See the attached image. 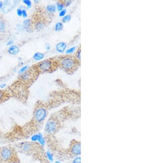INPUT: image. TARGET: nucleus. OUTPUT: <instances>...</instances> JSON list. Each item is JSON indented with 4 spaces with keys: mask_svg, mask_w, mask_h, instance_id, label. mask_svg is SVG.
I'll use <instances>...</instances> for the list:
<instances>
[{
    "mask_svg": "<svg viewBox=\"0 0 165 163\" xmlns=\"http://www.w3.org/2000/svg\"><path fill=\"white\" fill-rule=\"evenodd\" d=\"M45 48L47 51H49V50H50L51 46L50 45H46L45 46Z\"/></svg>",
    "mask_w": 165,
    "mask_h": 163,
    "instance_id": "33",
    "label": "nucleus"
},
{
    "mask_svg": "<svg viewBox=\"0 0 165 163\" xmlns=\"http://www.w3.org/2000/svg\"><path fill=\"white\" fill-rule=\"evenodd\" d=\"M39 72L36 70V68H29L27 71L20 75V80L24 84H29L32 83L36 78Z\"/></svg>",
    "mask_w": 165,
    "mask_h": 163,
    "instance_id": "6",
    "label": "nucleus"
},
{
    "mask_svg": "<svg viewBox=\"0 0 165 163\" xmlns=\"http://www.w3.org/2000/svg\"><path fill=\"white\" fill-rule=\"evenodd\" d=\"M4 6V2L0 1V10Z\"/></svg>",
    "mask_w": 165,
    "mask_h": 163,
    "instance_id": "34",
    "label": "nucleus"
},
{
    "mask_svg": "<svg viewBox=\"0 0 165 163\" xmlns=\"http://www.w3.org/2000/svg\"><path fill=\"white\" fill-rule=\"evenodd\" d=\"M23 27L27 32H32L33 29L32 20L29 18L25 19L23 21Z\"/></svg>",
    "mask_w": 165,
    "mask_h": 163,
    "instance_id": "10",
    "label": "nucleus"
},
{
    "mask_svg": "<svg viewBox=\"0 0 165 163\" xmlns=\"http://www.w3.org/2000/svg\"><path fill=\"white\" fill-rule=\"evenodd\" d=\"M46 11L49 14H54L57 11L56 6L54 4H49L46 7Z\"/></svg>",
    "mask_w": 165,
    "mask_h": 163,
    "instance_id": "14",
    "label": "nucleus"
},
{
    "mask_svg": "<svg viewBox=\"0 0 165 163\" xmlns=\"http://www.w3.org/2000/svg\"><path fill=\"white\" fill-rule=\"evenodd\" d=\"M58 67L61 68L68 74H72L79 67L80 62L76 59L75 56L71 55L58 57L56 59Z\"/></svg>",
    "mask_w": 165,
    "mask_h": 163,
    "instance_id": "1",
    "label": "nucleus"
},
{
    "mask_svg": "<svg viewBox=\"0 0 165 163\" xmlns=\"http://www.w3.org/2000/svg\"><path fill=\"white\" fill-rule=\"evenodd\" d=\"M38 141H39V145L41 147H43L44 145H45L46 141H45V137H44V136L43 135V134H38Z\"/></svg>",
    "mask_w": 165,
    "mask_h": 163,
    "instance_id": "17",
    "label": "nucleus"
},
{
    "mask_svg": "<svg viewBox=\"0 0 165 163\" xmlns=\"http://www.w3.org/2000/svg\"><path fill=\"white\" fill-rule=\"evenodd\" d=\"M45 155H46V159L49 162H51L54 160V154L52 153L50 151H48L47 152H46Z\"/></svg>",
    "mask_w": 165,
    "mask_h": 163,
    "instance_id": "18",
    "label": "nucleus"
},
{
    "mask_svg": "<svg viewBox=\"0 0 165 163\" xmlns=\"http://www.w3.org/2000/svg\"><path fill=\"white\" fill-rule=\"evenodd\" d=\"M58 67V65L57 60L53 58L43 60L36 64L35 67L39 73L52 72L56 70Z\"/></svg>",
    "mask_w": 165,
    "mask_h": 163,
    "instance_id": "3",
    "label": "nucleus"
},
{
    "mask_svg": "<svg viewBox=\"0 0 165 163\" xmlns=\"http://www.w3.org/2000/svg\"><path fill=\"white\" fill-rule=\"evenodd\" d=\"M72 163H81V156H74L72 160Z\"/></svg>",
    "mask_w": 165,
    "mask_h": 163,
    "instance_id": "25",
    "label": "nucleus"
},
{
    "mask_svg": "<svg viewBox=\"0 0 165 163\" xmlns=\"http://www.w3.org/2000/svg\"><path fill=\"white\" fill-rule=\"evenodd\" d=\"M32 25L33 28L39 32L41 31L45 27L46 23L43 18H39L32 22Z\"/></svg>",
    "mask_w": 165,
    "mask_h": 163,
    "instance_id": "9",
    "label": "nucleus"
},
{
    "mask_svg": "<svg viewBox=\"0 0 165 163\" xmlns=\"http://www.w3.org/2000/svg\"><path fill=\"white\" fill-rule=\"evenodd\" d=\"M19 51H20V48L19 46L13 44V45L9 47V48H8L7 52L10 55L15 56V55H17L19 52Z\"/></svg>",
    "mask_w": 165,
    "mask_h": 163,
    "instance_id": "12",
    "label": "nucleus"
},
{
    "mask_svg": "<svg viewBox=\"0 0 165 163\" xmlns=\"http://www.w3.org/2000/svg\"><path fill=\"white\" fill-rule=\"evenodd\" d=\"M50 162L49 161H44V162H43L41 163H49Z\"/></svg>",
    "mask_w": 165,
    "mask_h": 163,
    "instance_id": "35",
    "label": "nucleus"
},
{
    "mask_svg": "<svg viewBox=\"0 0 165 163\" xmlns=\"http://www.w3.org/2000/svg\"><path fill=\"white\" fill-rule=\"evenodd\" d=\"M6 28V23L3 19H0V33H2L5 32Z\"/></svg>",
    "mask_w": 165,
    "mask_h": 163,
    "instance_id": "19",
    "label": "nucleus"
},
{
    "mask_svg": "<svg viewBox=\"0 0 165 163\" xmlns=\"http://www.w3.org/2000/svg\"><path fill=\"white\" fill-rule=\"evenodd\" d=\"M23 3L28 8H30L32 5V2L30 0H23Z\"/></svg>",
    "mask_w": 165,
    "mask_h": 163,
    "instance_id": "26",
    "label": "nucleus"
},
{
    "mask_svg": "<svg viewBox=\"0 0 165 163\" xmlns=\"http://www.w3.org/2000/svg\"><path fill=\"white\" fill-rule=\"evenodd\" d=\"M47 114V109L45 106L40 105L36 106L34 112L33 122L37 125L43 124L46 119Z\"/></svg>",
    "mask_w": 165,
    "mask_h": 163,
    "instance_id": "4",
    "label": "nucleus"
},
{
    "mask_svg": "<svg viewBox=\"0 0 165 163\" xmlns=\"http://www.w3.org/2000/svg\"><path fill=\"white\" fill-rule=\"evenodd\" d=\"M56 8L57 10L59 12L62 11L63 9H65V4L63 3V1H58L57 4H56Z\"/></svg>",
    "mask_w": 165,
    "mask_h": 163,
    "instance_id": "20",
    "label": "nucleus"
},
{
    "mask_svg": "<svg viewBox=\"0 0 165 163\" xmlns=\"http://www.w3.org/2000/svg\"><path fill=\"white\" fill-rule=\"evenodd\" d=\"M39 145V144L35 142H23L18 143L16 145V148L20 152L25 154H32L38 149Z\"/></svg>",
    "mask_w": 165,
    "mask_h": 163,
    "instance_id": "5",
    "label": "nucleus"
},
{
    "mask_svg": "<svg viewBox=\"0 0 165 163\" xmlns=\"http://www.w3.org/2000/svg\"><path fill=\"white\" fill-rule=\"evenodd\" d=\"M60 123L55 117H51L47 121L45 125V131L49 135H53L58 131Z\"/></svg>",
    "mask_w": 165,
    "mask_h": 163,
    "instance_id": "7",
    "label": "nucleus"
},
{
    "mask_svg": "<svg viewBox=\"0 0 165 163\" xmlns=\"http://www.w3.org/2000/svg\"><path fill=\"white\" fill-rule=\"evenodd\" d=\"M72 1L71 0H68V1H63L65 7H69L71 5V4H72Z\"/></svg>",
    "mask_w": 165,
    "mask_h": 163,
    "instance_id": "28",
    "label": "nucleus"
},
{
    "mask_svg": "<svg viewBox=\"0 0 165 163\" xmlns=\"http://www.w3.org/2000/svg\"><path fill=\"white\" fill-rule=\"evenodd\" d=\"M67 43L65 42H59L56 45V50L58 53H64L66 50H67Z\"/></svg>",
    "mask_w": 165,
    "mask_h": 163,
    "instance_id": "11",
    "label": "nucleus"
},
{
    "mask_svg": "<svg viewBox=\"0 0 165 163\" xmlns=\"http://www.w3.org/2000/svg\"><path fill=\"white\" fill-rule=\"evenodd\" d=\"M13 43H14V41H13L12 40H9V41H8L7 43V46L10 47V46L13 45Z\"/></svg>",
    "mask_w": 165,
    "mask_h": 163,
    "instance_id": "31",
    "label": "nucleus"
},
{
    "mask_svg": "<svg viewBox=\"0 0 165 163\" xmlns=\"http://www.w3.org/2000/svg\"><path fill=\"white\" fill-rule=\"evenodd\" d=\"M64 25L62 22H57L55 25V30L57 32H61L63 29Z\"/></svg>",
    "mask_w": 165,
    "mask_h": 163,
    "instance_id": "16",
    "label": "nucleus"
},
{
    "mask_svg": "<svg viewBox=\"0 0 165 163\" xmlns=\"http://www.w3.org/2000/svg\"><path fill=\"white\" fill-rule=\"evenodd\" d=\"M23 17V18L24 19H27L28 17V13L27 11L25 10H22V16Z\"/></svg>",
    "mask_w": 165,
    "mask_h": 163,
    "instance_id": "29",
    "label": "nucleus"
},
{
    "mask_svg": "<svg viewBox=\"0 0 165 163\" xmlns=\"http://www.w3.org/2000/svg\"><path fill=\"white\" fill-rule=\"evenodd\" d=\"M9 98V95L7 92L4 91L2 89H0V103L4 102L7 101Z\"/></svg>",
    "mask_w": 165,
    "mask_h": 163,
    "instance_id": "13",
    "label": "nucleus"
},
{
    "mask_svg": "<svg viewBox=\"0 0 165 163\" xmlns=\"http://www.w3.org/2000/svg\"><path fill=\"white\" fill-rule=\"evenodd\" d=\"M29 65H24L23 67H22L19 70V71H18V74L19 75L22 74L23 73H24L26 71H27L28 69H29Z\"/></svg>",
    "mask_w": 165,
    "mask_h": 163,
    "instance_id": "22",
    "label": "nucleus"
},
{
    "mask_svg": "<svg viewBox=\"0 0 165 163\" xmlns=\"http://www.w3.org/2000/svg\"><path fill=\"white\" fill-rule=\"evenodd\" d=\"M6 84H2L1 85H0V89H4L6 87Z\"/></svg>",
    "mask_w": 165,
    "mask_h": 163,
    "instance_id": "32",
    "label": "nucleus"
},
{
    "mask_svg": "<svg viewBox=\"0 0 165 163\" xmlns=\"http://www.w3.org/2000/svg\"><path fill=\"white\" fill-rule=\"evenodd\" d=\"M1 138H2V134H1V132L0 131V141L1 140Z\"/></svg>",
    "mask_w": 165,
    "mask_h": 163,
    "instance_id": "37",
    "label": "nucleus"
},
{
    "mask_svg": "<svg viewBox=\"0 0 165 163\" xmlns=\"http://www.w3.org/2000/svg\"><path fill=\"white\" fill-rule=\"evenodd\" d=\"M76 46H73V47H72L68 49H67L65 51V53H66L67 55H69V54H71L72 53H73L74 52H75V50H76Z\"/></svg>",
    "mask_w": 165,
    "mask_h": 163,
    "instance_id": "23",
    "label": "nucleus"
},
{
    "mask_svg": "<svg viewBox=\"0 0 165 163\" xmlns=\"http://www.w3.org/2000/svg\"><path fill=\"white\" fill-rule=\"evenodd\" d=\"M16 13H17V15H18V16H19V17H22V10L21 9H20V8H18V9L17 10Z\"/></svg>",
    "mask_w": 165,
    "mask_h": 163,
    "instance_id": "30",
    "label": "nucleus"
},
{
    "mask_svg": "<svg viewBox=\"0 0 165 163\" xmlns=\"http://www.w3.org/2000/svg\"><path fill=\"white\" fill-rule=\"evenodd\" d=\"M19 158L17 150L11 146L0 148V163H19Z\"/></svg>",
    "mask_w": 165,
    "mask_h": 163,
    "instance_id": "2",
    "label": "nucleus"
},
{
    "mask_svg": "<svg viewBox=\"0 0 165 163\" xmlns=\"http://www.w3.org/2000/svg\"><path fill=\"white\" fill-rule=\"evenodd\" d=\"M55 163H61L60 161H59V160H57V161H56V162H55Z\"/></svg>",
    "mask_w": 165,
    "mask_h": 163,
    "instance_id": "36",
    "label": "nucleus"
},
{
    "mask_svg": "<svg viewBox=\"0 0 165 163\" xmlns=\"http://www.w3.org/2000/svg\"><path fill=\"white\" fill-rule=\"evenodd\" d=\"M69 151L72 156H80L81 155V143L79 141H74L70 145Z\"/></svg>",
    "mask_w": 165,
    "mask_h": 163,
    "instance_id": "8",
    "label": "nucleus"
},
{
    "mask_svg": "<svg viewBox=\"0 0 165 163\" xmlns=\"http://www.w3.org/2000/svg\"><path fill=\"white\" fill-rule=\"evenodd\" d=\"M71 18H72V17L71 15L69 14H67V15H66L65 16H64L62 19V23H67L68 21H70L71 20Z\"/></svg>",
    "mask_w": 165,
    "mask_h": 163,
    "instance_id": "21",
    "label": "nucleus"
},
{
    "mask_svg": "<svg viewBox=\"0 0 165 163\" xmlns=\"http://www.w3.org/2000/svg\"><path fill=\"white\" fill-rule=\"evenodd\" d=\"M80 53H81V49H80V47H79L76 52L75 56L76 59L78 60L79 62H80V59H81V54Z\"/></svg>",
    "mask_w": 165,
    "mask_h": 163,
    "instance_id": "24",
    "label": "nucleus"
},
{
    "mask_svg": "<svg viewBox=\"0 0 165 163\" xmlns=\"http://www.w3.org/2000/svg\"><path fill=\"white\" fill-rule=\"evenodd\" d=\"M1 58H2V56H1V54H0V59H1Z\"/></svg>",
    "mask_w": 165,
    "mask_h": 163,
    "instance_id": "38",
    "label": "nucleus"
},
{
    "mask_svg": "<svg viewBox=\"0 0 165 163\" xmlns=\"http://www.w3.org/2000/svg\"><path fill=\"white\" fill-rule=\"evenodd\" d=\"M44 57H45V54L43 53L38 52H36L34 54V55L32 56V58L34 60H35V61H40V60L43 59Z\"/></svg>",
    "mask_w": 165,
    "mask_h": 163,
    "instance_id": "15",
    "label": "nucleus"
},
{
    "mask_svg": "<svg viewBox=\"0 0 165 163\" xmlns=\"http://www.w3.org/2000/svg\"><path fill=\"white\" fill-rule=\"evenodd\" d=\"M66 13H67V10L66 9H63L62 11H60V13H59V16L60 17H63L64 16H65L66 15Z\"/></svg>",
    "mask_w": 165,
    "mask_h": 163,
    "instance_id": "27",
    "label": "nucleus"
}]
</instances>
